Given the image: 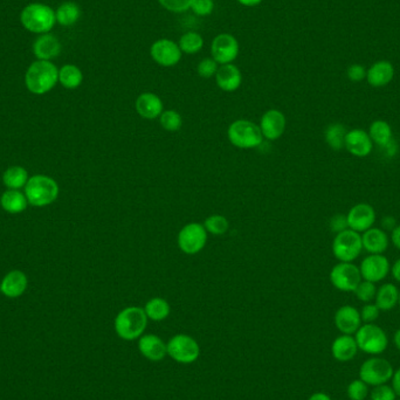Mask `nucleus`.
I'll list each match as a JSON object with an SVG mask.
<instances>
[{
  "label": "nucleus",
  "instance_id": "nucleus-42",
  "mask_svg": "<svg viewBox=\"0 0 400 400\" xmlns=\"http://www.w3.org/2000/svg\"><path fill=\"white\" fill-rule=\"evenodd\" d=\"M190 10L196 16H208L214 10V1L213 0H192Z\"/></svg>",
  "mask_w": 400,
  "mask_h": 400
},
{
  "label": "nucleus",
  "instance_id": "nucleus-11",
  "mask_svg": "<svg viewBox=\"0 0 400 400\" xmlns=\"http://www.w3.org/2000/svg\"><path fill=\"white\" fill-rule=\"evenodd\" d=\"M329 277L335 288L347 292H355L357 286L363 280L360 267L352 262H340L334 266Z\"/></svg>",
  "mask_w": 400,
  "mask_h": 400
},
{
  "label": "nucleus",
  "instance_id": "nucleus-15",
  "mask_svg": "<svg viewBox=\"0 0 400 400\" xmlns=\"http://www.w3.org/2000/svg\"><path fill=\"white\" fill-rule=\"evenodd\" d=\"M348 227L357 233H364L376 223V211L371 205L360 203L350 208L347 214Z\"/></svg>",
  "mask_w": 400,
  "mask_h": 400
},
{
  "label": "nucleus",
  "instance_id": "nucleus-13",
  "mask_svg": "<svg viewBox=\"0 0 400 400\" xmlns=\"http://www.w3.org/2000/svg\"><path fill=\"white\" fill-rule=\"evenodd\" d=\"M182 54L178 42L170 39H160L155 41L150 47V56L152 60L162 67H173L179 64Z\"/></svg>",
  "mask_w": 400,
  "mask_h": 400
},
{
  "label": "nucleus",
  "instance_id": "nucleus-23",
  "mask_svg": "<svg viewBox=\"0 0 400 400\" xmlns=\"http://www.w3.org/2000/svg\"><path fill=\"white\" fill-rule=\"evenodd\" d=\"M27 276L21 271H12L5 276L0 284V290L5 297L16 299L24 294L27 289Z\"/></svg>",
  "mask_w": 400,
  "mask_h": 400
},
{
  "label": "nucleus",
  "instance_id": "nucleus-50",
  "mask_svg": "<svg viewBox=\"0 0 400 400\" xmlns=\"http://www.w3.org/2000/svg\"><path fill=\"white\" fill-rule=\"evenodd\" d=\"M239 4L242 5V6H247V8H254V6H258L260 5L264 0H236Z\"/></svg>",
  "mask_w": 400,
  "mask_h": 400
},
{
  "label": "nucleus",
  "instance_id": "nucleus-25",
  "mask_svg": "<svg viewBox=\"0 0 400 400\" xmlns=\"http://www.w3.org/2000/svg\"><path fill=\"white\" fill-rule=\"evenodd\" d=\"M395 76V68L392 64L388 61H378L373 64L366 72V80L368 84L375 88L384 87L392 81Z\"/></svg>",
  "mask_w": 400,
  "mask_h": 400
},
{
  "label": "nucleus",
  "instance_id": "nucleus-48",
  "mask_svg": "<svg viewBox=\"0 0 400 400\" xmlns=\"http://www.w3.org/2000/svg\"><path fill=\"white\" fill-rule=\"evenodd\" d=\"M391 239H392V244L395 245V247L400 251V225L393 228Z\"/></svg>",
  "mask_w": 400,
  "mask_h": 400
},
{
  "label": "nucleus",
  "instance_id": "nucleus-9",
  "mask_svg": "<svg viewBox=\"0 0 400 400\" xmlns=\"http://www.w3.org/2000/svg\"><path fill=\"white\" fill-rule=\"evenodd\" d=\"M208 234L204 225L190 223L180 229L177 236V244L182 252L188 255H195L204 249L208 242Z\"/></svg>",
  "mask_w": 400,
  "mask_h": 400
},
{
  "label": "nucleus",
  "instance_id": "nucleus-30",
  "mask_svg": "<svg viewBox=\"0 0 400 400\" xmlns=\"http://www.w3.org/2000/svg\"><path fill=\"white\" fill-rule=\"evenodd\" d=\"M143 309H145L149 320L153 321V322L166 320L171 312V307H170L168 301L162 299V297L150 299L145 303Z\"/></svg>",
  "mask_w": 400,
  "mask_h": 400
},
{
  "label": "nucleus",
  "instance_id": "nucleus-4",
  "mask_svg": "<svg viewBox=\"0 0 400 400\" xmlns=\"http://www.w3.org/2000/svg\"><path fill=\"white\" fill-rule=\"evenodd\" d=\"M21 21L29 32L46 34L55 25V12L47 5L29 4L23 10Z\"/></svg>",
  "mask_w": 400,
  "mask_h": 400
},
{
  "label": "nucleus",
  "instance_id": "nucleus-21",
  "mask_svg": "<svg viewBox=\"0 0 400 400\" xmlns=\"http://www.w3.org/2000/svg\"><path fill=\"white\" fill-rule=\"evenodd\" d=\"M216 84L223 92H233L240 88L242 74L236 64H221L216 72Z\"/></svg>",
  "mask_w": 400,
  "mask_h": 400
},
{
  "label": "nucleus",
  "instance_id": "nucleus-2",
  "mask_svg": "<svg viewBox=\"0 0 400 400\" xmlns=\"http://www.w3.org/2000/svg\"><path fill=\"white\" fill-rule=\"evenodd\" d=\"M58 81L59 71L51 61L38 60L33 62L25 76V84L28 90L36 95L51 92Z\"/></svg>",
  "mask_w": 400,
  "mask_h": 400
},
{
  "label": "nucleus",
  "instance_id": "nucleus-3",
  "mask_svg": "<svg viewBox=\"0 0 400 400\" xmlns=\"http://www.w3.org/2000/svg\"><path fill=\"white\" fill-rule=\"evenodd\" d=\"M25 193L29 204L42 208L55 201L59 196V185L51 177L36 175L28 179Z\"/></svg>",
  "mask_w": 400,
  "mask_h": 400
},
{
  "label": "nucleus",
  "instance_id": "nucleus-26",
  "mask_svg": "<svg viewBox=\"0 0 400 400\" xmlns=\"http://www.w3.org/2000/svg\"><path fill=\"white\" fill-rule=\"evenodd\" d=\"M356 340L351 335H343L337 337L332 345V353L334 358L340 362H348L355 358L357 355Z\"/></svg>",
  "mask_w": 400,
  "mask_h": 400
},
{
  "label": "nucleus",
  "instance_id": "nucleus-39",
  "mask_svg": "<svg viewBox=\"0 0 400 400\" xmlns=\"http://www.w3.org/2000/svg\"><path fill=\"white\" fill-rule=\"evenodd\" d=\"M347 393L350 400H364L368 393V385L362 379L353 380L349 384Z\"/></svg>",
  "mask_w": 400,
  "mask_h": 400
},
{
  "label": "nucleus",
  "instance_id": "nucleus-36",
  "mask_svg": "<svg viewBox=\"0 0 400 400\" xmlns=\"http://www.w3.org/2000/svg\"><path fill=\"white\" fill-rule=\"evenodd\" d=\"M204 227L208 233L212 234V236H223L227 232L229 228V223H228L227 218L221 214H213L206 218L205 221Z\"/></svg>",
  "mask_w": 400,
  "mask_h": 400
},
{
  "label": "nucleus",
  "instance_id": "nucleus-12",
  "mask_svg": "<svg viewBox=\"0 0 400 400\" xmlns=\"http://www.w3.org/2000/svg\"><path fill=\"white\" fill-rule=\"evenodd\" d=\"M239 42L236 38L229 33H221L213 39L211 45V54L218 64H232L239 55Z\"/></svg>",
  "mask_w": 400,
  "mask_h": 400
},
{
  "label": "nucleus",
  "instance_id": "nucleus-34",
  "mask_svg": "<svg viewBox=\"0 0 400 400\" xmlns=\"http://www.w3.org/2000/svg\"><path fill=\"white\" fill-rule=\"evenodd\" d=\"M348 130L340 123H332L325 129V137L327 145L334 150L345 148V136Z\"/></svg>",
  "mask_w": 400,
  "mask_h": 400
},
{
  "label": "nucleus",
  "instance_id": "nucleus-35",
  "mask_svg": "<svg viewBox=\"0 0 400 400\" xmlns=\"http://www.w3.org/2000/svg\"><path fill=\"white\" fill-rule=\"evenodd\" d=\"M178 46H179L182 52L188 54V55H193V54H197V53L203 49V47H204V39H203V36H200L199 33H185V34L180 36Z\"/></svg>",
  "mask_w": 400,
  "mask_h": 400
},
{
  "label": "nucleus",
  "instance_id": "nucleus-14",
  "mask_svg": "<svg viewBox=\"0 0 400 400\" xmlns=\"http://www.w3.org/2000/svg\"><path fill=\"white\" fill-rule=\"evenodd\" d=\"M360 271L363 280L377 284L388 275L391 264L383 254H370L360 262Z\"/></svg>",
  "mask_w": 400,
  "mask_h": 400
},
{
  "label": "nucleus",
  "instance_id": "nucleus-44",
  "mask_svg": "<svg viewBox=\"0 0 400 400\" xmlns=\"http://www.w3.org/2000/svg\"><path fill=\"white\" fill-rule=\"evenodd\" d=\"M380 310L376 303L365 304L360 312V318L364 323H373L379 317Z\"/></svg>",
  "mask_w": 400,
  "mask_h": 400
},
{
  "label": "nucleus",
  "instance_id": "nucleus-45",
  "mask_svg": "<svg viewBox=\"0 0 400 400\" xmlns=\"http://www.w3.org/2000/svg\"><path fill=\"white\" fill-rule=\"evenodd\" d=\"M348 77L352 82H360L366 77V71L360 64H352L348 68Z\"/></svg>",
  "mask_w": 400,
  "mask_h": 400
},
{
  "label": "nucleus",
  "instance_id": "nucleus-27",
  "mask_svg": "<svg viewBox=\"0 0 400 400\" xmlns=\"http://www.w3.org/2000/svg\"><path fill=\"white\" fill-rule=\"evenodd\" d=\"M375 300L379 310L388 312L395 308L399 302V289L392 284H383L377 290Z\"/></svg>",
  "mask_w": 400,
  "mask_h": 400
},
{
  "label": "nucleus",
  "instance_id": "nucleus-41",
  "mask_svg": "<svg viewBox=\"0 0 400 400\" xmlns=\"http://www.w3.org/2000/svg\"><path fill=\"white\" fill-rule=\"evenodd\" d=\"M163 8L173 13H184L191 8L192 0H158Z\"/></svg>",
  "mask_w": 400,
  "mask_h": 400
},
{
  "label": "nucleus",
  "instance_id": "nucleus-18",
  "mask_svg": "<svg viewBox=\"0 0 400 400\" xmlns=\"http://www.w3.org/2000/svg\"><path fill=\"white\" fill-rule=\"evenodd\" d=\"M138 350L142 356L151 362H160L168 356V345L160 336L147 334L138 338Z\"/></svg>",
  "mask_w": 400,
  "mask_h": 400
},
{
  "label": "nucleus",
  "instance_id": "nucleus-52",
  "mask_svg": "<svg viewBox=\"0 0 400 400\" xmlns=\"http://www.w3.org/2000/svg\"><path fill=\"white\" fill-rule=\"evenodd\" d=\"M383 225H384V227L388 228V229H393V228L396 227L395 219L391 218V216H386L384 221H383Z\"/></svg>",
  "mask_w": 400,
  "mask_h": 400
},
{
  "label": "nucleus",
  "instance_id": "nucleus-37",
  "mask_svg": "<svg viewBox=\"0 0 400 400\" xmlns=\"http://www.w3.org/2000/svg\"><path fill=\"white\" fill-rule=\"evenodd\" d=\"M160 123L162 128L165 129L166 132H178L183 125V118H182L179 112L173 110V109H168V110H164L162 112V115L160 116Z\"/></svg>",
  "mask_w": 400,
  "mask_h": 400
},
{
  "label": "nucleus",
  "instance_id": "nucleus-29",
  "mask_svg": "<svg viewBox=\"0 0 400 400\" xmlns=\"http://www.w3.org/2000/svg\"><path fill=\"white\" fill-rule=\"evenodd\" d=\"M27 198L18 190H8L0 198V204L8 213L24 212L27 208Z\"/></svg>",
  "mask_w": 400,
  "mask_h": 400
},
{
  "label": "nucleus",
  "instance_id": "nucleus-49",
  "mask_svg": "<svg viewBox=\"0 0 400 400\" xmlns=\"http://www.w3.org/2000/svg\"><path fill=\"white\" fill-rule=\"evenodd\" d=\"M393 279L400 284V259L393 264L392 268H391Z\"/></svg>",
  "mask_w": 400,
  "mask_h": 400
},
{
  "label": "nucleus",
  "instance_id": "nucleus-24",
  "mask_svg": "<svg viewBox=\"0 0 400 400\" xmlns=\"http://www.w3.org/2000/svg\"><path fill=\"white\" fill-rule=\"evenodd\" d=\"M362 244L370 254H383L388 249V236L382 228H368L362 236Z\"/></svg>",
  "mask_w": 400,
  "mask_h": 400
},
{
  "label": "nucleus",
  "instance_id": "nucleus-28",
  "mask_svg": "<svg viewBox=\"0 0 400 400\" xmlns=\"http://www.w3.org/2000/svg\"><path fill=\"white\" fill-rule=\"evenodd\" d=\"M368 135L373 143L379 147L388 148L392 145V128L386 121L377 120L373 122L368 128Z\"/></svg>",
  "mask_w": 400,
  "mask_h": 400
},
{
  "label": "nucleus",
  "instance_id": "nucleus-17",
  "mask_svg": "<svg viewBox=\"0 0 400 400\" xmlns=\"http://www.w3.org/2000/svg\"><path fill=\"white\" fill-rule=\"evenodd\" d=\"M345 148L352 156L364 158L373 152V142L368 132L363 129H352L347 132Z\"/></svg>",
  "mask_w": 400,
  "mask_h": 400
},
{
  "label": "nucleus",
  "instance_id": "nucleus-6",
  "mask_svg": "<svg viewBox=\"0 0 400 400\" xmlns=\"http://www.w3.org/2000/svg\"><path fill=\"white\" fill-rule=\"evenodd\" d=\"M332 254L340 262H352L363 251L362 236L347 228L343 232L337 233L332 241Z\"/></svg>",
  "mask_w": 400,
  "mask_h": 400
},
{
  "label": "nucleus",
  "instance_id": "nucleus-20",
  "mask_svg": "<svg viewBox=\"0 0 400 400\" xmlns=\"http://www.w3.org/2000/svg\"><path fill=\"white\" fill-rule=\"evenodd\" d=\"M335 325L343 335H353L362 325L360 312L352 305H343L335 314Z\"/></svg>",
  "mask_w": 400,
  "mask_h": 400
},
{
  "label": "nucleus",
  "instance_id": "nucleus-47",
  "mask_svg": "<svg viewBox=\"0 0 400 400\" xmlns=\"http://www.w3.org/2000/svg\"><path fill=\"white\" fill-rule=\"evenodd\" d=\"M392 388L396 396L400 397V368L393 373L392 376Z\"/></svg>",
  "mask_w": 400,
  "mask_h": 400
},
{
  "label": "nucleus",
  "instance_id": "nucleus-22",
  "mask_svg": "<svg viewBox=\"0 0 400 400\" xmlns=\"http://www.w3.org/2000/svg\"><path fill=\"white\" fill-rule=\"evenodd\" d=\"M61 52L60 41L52 34H42L33 45V53L39 60L49 61L59 55Z\"/></svg>",
  "mask_w": 400,
  "mask_h": 400
},
{
  "label": "nucleus",
  "instance_id": "nucleus-8",
  "mask_svg": "<svg viewBox=\"0 0 400 400\" xmlns=\"http://www.w3.org/2000/svg\"><path fill=\"white\" fill-rule=\"evenodd\" d=\"M168 356L180 364L195 363L200 356V347L193 337L178 334L168 340Z\"/></svg>",
  "mask_w": 400,
  "mask_h": 400
},
{
  "label": "nucleus",
  "instance_id": "nucleus-1",
  "mask_svg": "<svg viewBox=\"0 0 400 400\" xmlns=\"http://www.w3.org/2000/svg\"><path fill=\"white\" fill-rule=\"evenodd\" d=\"M148 321L145 309L140 307H127L117 314L114 321V328L117 336L122 340H138L145 335Z\"/></svg>",
  "mask_w": 400,
  "mask_h": 400
},
{
  "label": "nucleus",
  "instance_id": "nucleus-31",
  "mask_svg": "<svg viewBox=\"0 0 400 400\" xmlns=\"http://www.w3.org/2000/svg\"><path fill=\"white\" fill-rule=\"evenodd\" d=\"M55 16L56 23H59L61 26H64V27H69L80 19L81 10L79 5L72 3V1H67L58 8Z\"/></svg>",
  "mask_w": 400,
  "mask_h": 400
},
{
  "label": "nucleus",
  "instance_id": "nucleus-16",
  "mask_svg": "<svg viewBox=\"0 0 400 400\" xmlns=\"http://www.w3.org/2000/svg\"><path fill=\"white\" fill-rule=\"evenodd\" d=\"M286 125H287V120L284 112L277 109H269L261 117L259 128L264 138L276 140L284 135L286 132Z\"/></svg>",
  "mask_w": 400,
  "mask_h": 400
},
{
  "label": "nucleus",
  "instance_id": "nucleus-54",
  "mask_svg": "<svg viewBox=\"0 0 400 400\" xmlns=\"http://www.w3.org/2000/svg\"><path fill=\"white\" fill-rule=\"evenodd\" d=\"M398 303H399L400 305V290H399V302H398Z\"/></svg>",
  "mask_w": 400,
  "mask_h": 400
},
{
  "label": "nucleus",
  "instance_id": "nucleus-7",
  "mask_svg": "<svg viewBox=\"0 0 400 400\" xmlns=\"http://www.w3.org/2000/svg\"><path fill=\"white\" fill-rule=\"evenodd\" d=\"M355 340L358 349L370 355H379L386 350L388 345V336L384 330L373 323L360 325Z\"/></svg>",
  "mask_w": 400,
  "mask_h": 400
},
{
  "label": "nucleus",
  "instance_id": "nucleus-51",
  "mask_svg": "<svg viewBox=\"0 0 400 400\" xmlns=\"http://www.w3.org/2000/svg\"><path fill=\"white\" fill-rule=\"evenodd\" d=\"M308 400H332L328 395H325L323 392H316L314 393L310 396Z\"/></svg>",
  "mask_w": 400,
  "mask_h": 400
},
{
  "label": "nucleus",
  "instance_id": "nucleus-53",
  "mask_svg": "<svg viewBox=\"0 0 400 400\" xmlns=\"http://www.w3.org/2000/svg\"><path fill=\"white\" fill-rule=\"evenodd\" d=\"M393 340H395V345H396L397 349L400 351V329L399 330H397Z\"/></svg>",
  "mask_w": 400,
  "mask_h": 400
},
{
  "label": "nucleus",
  "instance_id": "nucleus-40",
  "mask_svg": "<svg viewBox=\"0 0 400 400\" xmlns=\"http://www.w3.org/2000/svg\"><path fill=\"white\" fill-rule=\"evenodd\" d=\"M218 69H219V64L213 58L203 59L197 66L198 75L204 77V79H210V77L216 76Z\"/></svg>",
  "mask_w": 400,
  "mask_h": 400
},
{
  "label": "nucleus",
  "instance_id": "nucleus-19",
  "mask_svg": "<svg viewBox=\"0 0 400 400\" xmlns=\"http://www.w3.org/2000/svg\"><path fill=\"white\" fill-rule=\"evenodd\" d=\"M135 109L142 118L155 120V118H160L162 112H164V104L162 99L156 94L143 92L137 97Z\"/></svg>",
  "mask_w": 400,
  "mask_h": 400
},
{
  "label": "nucleus",
  "instance_id": "nucleus-5",
  "mask_svg": "<svg viewBox=\"0 0 400 400\" xmlns=\"http://www.w3.org/2000/svg\"><path fill=\"white\" fill-rule=\"evenodd\" d=\"M228 140L239 149H255L260 147L264 136L259 125L249 120H236L227 129Z\"/></svg>",
  "mask_w": 400,
  "mask_h": 400
},
{
  "label": "nucleus",
  "instance_id": "nucleus-38",
  "mask_svg": "<svg viewBox=\"0 0 400 400\" xmlns=\"http://www.w3.org/2000/svg\"><path fill=\"white\" fill-rule=\"evenodd\" d=\"M353 292L358 300L365 303H370L376 297L377 288L373 282L362 280Z\"/></svg>",
  "mask_w": 400,
  "mask_h": 400
},
{
  "label": "nucleus",
  "instance_id": "nucleus-32",
  "mask_svg": "<svg viewBox=\"0 0 400 400\" xmlns=\"http://www.w3.org/2000/svg\"><path fill=\"white\" fill-rule=\"evenodd\" d=\"M59 81L64 88L76 89L84 81V74L75 64H66L59 71Z\"/></svg>",
  "mask_w": 400,
  "mask_h": 400
},
{
  "label": "nucleus",
  "instance_id": "nucleus-46",
  "mask_svg": "<svg viewBox=\"0 0 400 400\" xmlns=\"http://www.w3.org/2000/svg\"><path fill=\"white\" fill-rule=\"evenodd\" d=\"M330 227H332V232L340 233L345 231L348 227V221H347V216L343 214H338L332 218L330 221Z\"/></svg>",
  "mask_w": 400,
  "mask_h": 400
},
{
  "label": "nucleus",
  "instance_id": "nucleus-33",
  "mask_svg": "<svg viewBox=\"0 0 400 400\" xmlns=\"http://www.w3.org/2000/svg\"><path fill=\"white\" fill-rule=\"evenodd\" d=\"M28 179L29 178H28L27 171L23 166H12L8 168L3 176L4 184L10 190H19L23 186H26Z\"/></svg>",
  "mask_w": 400,
  "mask_h": 400
},
{
  "label": "nucleus",
  "instance_id": "nucleus-10",
  "mask_svg": "<svg viewBox=\"0 0 400 400\" xmlns=\"http://www.w3.org/2000/svg\"><path fill=\"white\" fill-rule=\"evenodd\" d=\"M393 373L395 371L391 363L380 357H373L365 360L360 368V379L365 384L373 386L386 384L388 380L392 379Z\"/></svg>",
  "mask_w": 400,
  "mask_h": 400
},
{
  "label": "nucleus",
  "instance_id": "nucleus-43",
  "mask_svg": "<svg viewBox=\"0 0 400 400\" xmlns=\"http://www.w3.org/2000/svg\"><path fill=\"white\" fill-rule=\"evenodd\" d=\"M371 400H396V393L388 385H378L371 392Z\"/></svg>",
  "mask_w": 400,
  "mask_h": 400
}]
</instances>
